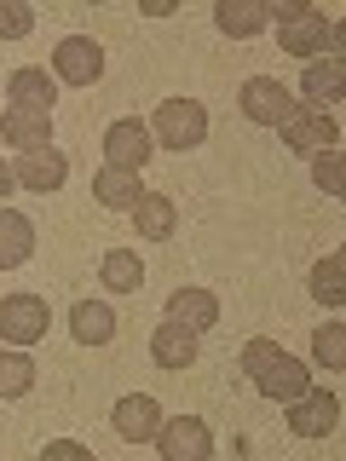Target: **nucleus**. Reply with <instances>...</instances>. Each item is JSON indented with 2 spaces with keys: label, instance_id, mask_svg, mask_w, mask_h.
<instances>
[{
  "label": "nucleus",
  "instance_id": "f8f14e48",
  "mask_svg": "<svg viewBox=\"0 0 346 461\" xmlns=\"http://www.w3.org/2000/svg\"><path fill=\"white\" fill-rule=\"evenodd\" d=\"M300 93L312 98V110L341 104V98H346V58H341V52L312 58V64H306V76H300Z\"/></svg>",
  "mask_w": 346,
  "mask_h": 461
},
{
  "label": "nucleus",
  "instance_id": "5701e85b",
  "mask_svg": "<svg viewBox=\"0 0 346 461\" xmlns=\"http://www.w3.org/2000/svg\"><path fill=\"white\" fill-rule=\"evenodd\" d=\"M93 196H98V208L133 213V202H139L144 191H139V173H115V167H98V179H93Z\"/></svg>",
  "mask_w": 346,
  "mask_h": 461
},
{
  "label": "nucleus",
  "instance_id": "9d476101",
  "mask_svg": "<svg viewBox=\"0 0 346 461\" xmlns=\"http://www.w3.org/2000/svg\"><path fill=\"white\" fill-rule=\"evenodd\" d=\"M12 179H18V191H41V196H52L58 185L69 179V156L64 150H18V162H12Z\"/></svg>",
  "mask_w": 346,
  "mask_h": 461
},
{
  "label": "nucleus",
  "instance_id": "b1692460",
  "mask_svg": "<svg viewBox=\"0 0 346 461\" xmlns=\"http://www.w3.org/2000/svg\"><path fill=\"white\" fill-rule=\"evenodd\" d=\"M341 271H346V254H341V249H335V254H323V259L312 266V294L323 300L329 312H341V300H346V283H341Z\"/></svg>",
  "mask_w": 346,
  "mask_h": 461
},
{
  "label": "nucleus",
  "instance_id": "c756f323",
  "mask_svg": "<svg viewBox=\"0 0 346 461\" xmlns=\"http://www.w3.org/2000/svg\"><path fill=\"white\" fill-rule=\"evenodd\" d=\"M47 456H76V461H93V450H86V444H76V438H52V444H47Z\"/></svg>",
  "mask_w": 346,
  "mask_h": 461
},
{
  "label": "nucleus",
  "instance_id": "4be33fe9",
  "mask_svg": "<svg viewBox=\"0 0 346 461\" xmlns=\"http://www.w3.org/2000/svg\"><path fill=\"white\" fill-rule=\"evenodd\" d=\"M69 329H76L81 346H105V340H115V312L105 300H81V306L69 312Z\"/></svg>",
  "mask_w": 346,
  "mask_h": 461
},
{
  "label": "nucleus",
  "instance_id": "a211bd4d",
  "mask_svg": "<svg viewBox=\"0 0 346 461\" xmlns=\"http://www.w3.org/2000/svg\"><path fill=\"white\" fill-rule=\"evenodd\" d=\"M6 93H12V110H41V115H52V104H58V86H52V76L47 69H12V81H6Z\"/></svg>",
  "mask_w": 346,
  "mask_h": 461
},
{
  "label": "nucleus",
  "instance_id": "393cba45",
  "mask_svg": "<svg viewBox=\"0 0 346 461\" xmlns=\"http://www.w3.org/2000/svg\"><path fill=\"white\" fill-rule=\"evenodd\" d=\"M35 393V357L29 352H0V398Z\"/></svg>",
  "mask_w": 346,
  "mask_h": 461
},
{
  "label": "nucleus",
  "instance_id": "39448f33",
  "mask_svg": "<svg viewBox=\"0 0 346 461\" xmlns=\"http://www.w3.org/2000/svg\"><path fill=\"white\" fill-rule=\"evenodd\" d=\"M156 450H162L168 461H208L214 456V432H208L202 415H162Z\"/></svg>",
  "mask_w": 346,
  "mask_h": 461
},
{
  "label": "nucleus",
  "instance_id": "4468645a",
  "mask_svg": "<svg viewBox=\"0 0 346 461\" xmlns=\"http://www.w3.org/2000/svg\"><path fill=\"white\" fill-rule=\"evenodd\" d=\"M214 29L231 41H249L260 29H271V0H220L214 6Z\"/></svg>",
  "mask_w": 346,
  "mask_h": 461
},
{
  "label": "nucleus",
  "instance_id": "aec40b11",
  "mask_svg": "<svg viewBox=\"0 0 346 461\" xmlns=\"http://www.w3.org/2000/svg\"><path fill=\"white\" fill-rule=\"evenodd\" d=\"M29 254H35V225L23 213L0 208V271H18Z\"/></svg>",
  "mask_w": 346,
  "mask_h": 461
},
{
  "label": "nucleus",
  "instance_id": "6e6552de",
  "mask_svg": "<svg viewBox=\"0 0 346 461\" xmlns=\"http://www.w3.org/2000/svg\"><path fill=\"white\" fill-rule=\"evenodd\" d=\"M249 381H254V393H260V398L288 403V398H300V393L312 386V369L300 364V357H288V352H271L266 364H260V369L249 375Z\"/></svg>",
  "mask_w": 346,
  "mask_h": 461
},
{
  "label": "nucleus",
  "instance_id": "0eeeda50",
  "mask_svg": "<svg viewBox=\"0 0 346 461\" xmlns=\"http://www.w3.org/2000/svg\"><path fill=\"white\" fill-rule=\"evenodd\" d=\"M52 76L69 81V86H93L105 76V47H98L93 35H69L52 47Z\"/></svg>",
  "mask_w": 346,
  "mask_h": 461
},
{
  "label": "nucleus",
  "instance_id": "9b49d317",
  "mask_svg": "<svg viewBox=\"0 0 346 461\" xmlns=\"http://www.w3.org/2000/svg\"><path fill=\"white\" fill-rule=\"evenodd\" d=\"M110 427L122 432L127 444H156V432H162V403L144 398V393H127V398H115Z\"/></svg>",
  "mask_w": 346,
  "mask_h": 461
},
{
  "label": "nucleus",
  "instance_id": "7c9ffc66",
  "mask_svg": "<svg viewBox=\"0 0 346 461\" xmlns=\"http://www.w3.org/2000/svg\"><path fill=\"white\" fill-rule=\"evenodd\" d=\"M12 191H18V179H12V167L0 162V208H6V196H12Z\"/></svg>",
  "mask_w": 346,
  "mask_h": 461
},
{
  "label": "nucleus",
  "instance_id": "2eb2a0df",
  "mask_svg": "<svg viewBox=\"0 0 346 461\" xmlns=\"http://www.w3.org/2000/svg\"><path fill=\"white\" fill-rule=\"evenodd\" d=\"M196 340H202L196 329H185V323L168 317V323H156V335H150V357L162 369H191L196 364Z\"/></svg>",
  "mask_w": 346,
  "mask_h": 461
},
{
  "label": "nucleus",
  "instance_id": "f257e3e1",
  "mask_svg": "<svg viewBox=\"0 0 346 461\" xmlns=\"http://www.w3.org/2000/svg\"><path fill=\"white\" fill-rule=\"evenodd\" d=\"M271 23H278V47L306 58V64L323 47H341V23L323 18V12H312L306 0H271Z\"/></svg>",
  "mask_w": 346,
  "mask_h": 461
},
{
  "label": "nucleus",
  "instance_id": "bb28decb",
  "mask_svg": "<svg viewBox=\"0 0 346 461\" xmlns=\"http://www.w3.org/2000/svg\"><path fill=\"white\" fill-rule=\"evenodd\" d=\"M341 144H335V150H317L312 156V185H317V191H323V196H341L346 191V185H341Z\"/></svg>",
  "mask_w": 346,
  "mask_h": 461
},
{
  "label": "nucleus",
  "instance_id": "7ed1b4c3",
  "mask_svg": "<svg viewBox=\"0 0 346 461\" xmlns=\"http://www.w3.org/2000/svg\"><path fill=\"white\" fill-rule=\"evenodd\" d=\"M237 104H242V115H249L254 127H278V133L300 115L295 93H288L278 76H249V81H242V93H237Z\"/></svg>",
  "mask_w": 346,
  "mask_h": 461
},
{
  "label": "nucleus",
  "instance_id": "c85d7f7f",
  "mask_svg": "<svg viewBox=\"0 0 346 461\" xmlns=\"http://www.w3.org/2000/svg\"><path fill=\"white\" fill-rule=\"evenodd\" d=\"M271 352H278V340H249V346H242V369H249V375H254V369H260V364H266V357H271Z\"/></svg>",
  "mask_w": 346,
  "mask_h": 461
},
{
  "label": "nucleus",
  "instance_id": "ddd939ff",
  "mask_svg": "<svg viewBox=\"0 0 346 461\" xmlns=\"http://www.w3.org/2000/svg\"><path fill=\"white\" fill-rule=\"evenodd\" d=\"M335 139H341V127H335V115H329V110H306V115H295V122L283 127V144H288L295 156L335 150Z\"/></svg>",
  "mask_w": 346,
  "mask_h": 461
},
{
  "label": "nucleus",
  "instance_id": "f03ea898",
  "mask_svg": "<svg viewBox=\"0 0 346 461\" xmlns=\"http://www.w3.org/2000/svg\"><path fill=\"white\" fill-rule=\"evenodd\" d=\"M150 139L168 144V150H196L208 139V110L196 98H162L150 115Z\"/></svg>",
  "mask_w": 346,
  "mask_h": 461
},
{
  "label": "nucleus",
  "instance_id": "dca6fc26",
  "mask_svg": "<svg viewBox=\"0 0 346 461\" xmlns=\"http://www.w3.org/2000/svg\"><path fill=\"white\" fill-rule=\"evenodd\" d=\"M168 317L185 329H196V335H208L214 323H220V300L208 294V288H173L168 294Z\"/></svg>",
  "mask_w": 346,
  "mask_h": 461
},
{
  "label": "nucleus",
  "instance_id": "f3484780",
  "mask_svg": "<svg viewBox=\"0 0 346 461\" xmlns=\"http://www.w3.org/2000/svg\"><path fill=\"white\" fill-rule=\"evenodd\" d=\"M0 139L6 144H18V150H47V139H52V115H41V110H0Z\"/></svg>",
  "mask_w": 346,
  "mask_h": 461
},
{
  "label": "nucleus",
  "instance_id": "412c9836",
  "mask_svg": "<svg viewBox=\"0 0 346 461\" xmlns=\"http://www.w3.org/2000/svg\"><path fill=\"white\" fill-rule=\"evenodd\" d=\"M98 277H105L110 294H139L144 266H139V254H133V249H105V259H98Z\"/></svg>",
  "mask_w": 346,
  "mask_h": 461
},
{
  "label": "nucleus",
  "instance_id": "1a4fd4ad",
  "mask_svg": "<svg viewBox=\"0 0 346 461\" xmlns=\"http://www.w3.org/2000/svg\"><path fill=\"white\" fill-rule=\"evenodd\" d=\"M341 427V398L335 393H317L306 386L300 398H288V432L295 438H323V432Z\"/></svg>",
  "mask_w": 346,
  "mask_h": 461
},
{
  "label": "nucleus",
  "instance_id": "a878e982",
  "mask_svg": "<svg viewBox=\"0 0 346 461\" xmlns=\"http://www.w3.org/2000/svg\"><path fill=\"white\" fill-rule=\"evenodd\" d=\"M312 352L323 369H346V323H323L312 335Z\"/></svg>",
  "mask_w": 346,
  "mask_h": 461
},
{
  "label": "nucleus",
  "instance_id": "6ab92c4d",
  "mask_svg": "<svg viewBox=\"0 0 346 461\" xmlns=\"http://www.w3.org/2000/svg\"><path fill=\"white\" fill-rule=\"evenodd\" d=\"M133 225H139V237L168 242L173 230H179V208H173V196H162V191H144L133 202Z\"/></svg>",
  "mask_w": 346,
  "mask_h": 461
},
{
  "label": "nucleus",
  "instance_id": "20e7f679",
  "mask_svg": "<svg viewBox=\"0 0 346 461\" xmlns=\"http://www.w3.org/2000/svg\"><path fill=\"white\" fill-rule=\"evenodd\" d=\"M150 150H156V139H150V127H144L139 115H122V122L105 127V167L139 173L144 162H150Z\"/></svg>",
  "mask_w": 346,
  "mask_h": 461
},
{
  "label": "nucleus",
  "instance_id": "423d86ee",
  "mask_svg": "<svg viewBox=\"0 0 346 461\" xmlns=\"http://www.w3.org/2000/svg\"><path fill=\"white\" fill-rule=\"evenodd\" d=\"M47 323H52V312L41 294H6L0 300V340L35 346V340H47Z\"/></svg>",
  "mask_w": 346,
  "mask_h": 461
},
{
  "label": "nucleus",
  "instance_id": "cd10ccee",
  "mask_svg": "<svg viewBox=\"0 0 346 461\" xmlns=\"http://www.w3.org/2000/svg\"><path fill=\"white\" fill-rule=\"evenodd\" d=\"M29 29H35V6H23V0H0V35L23 41Z\"/></svg>",
  "mask_w": 346,
  "mask_h": 461
}]
</instances>
